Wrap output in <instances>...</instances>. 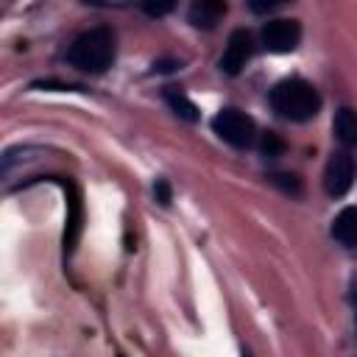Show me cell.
<instances>
[{
	"label": "cell",
	"mask_w": 357,
	"mask_h": 357,
	"mask_svg": "<svg viewBox=\"0 0 357 357\" xmlns=\"http://www.w3.org/2000/svg\"><path fill=\"white\" fill-rule=\"evenodd\" d=\"M212 131H215L226 145H231V148H237V151L251 148V145L257 142V123H254L245 112H240V109H234V106H226V109H220V112L212 117Z\"/></svg>",
	"instance_id": "cell-3"
},
{
	"label": "cell",
	"mask_w": 357,
	"mask_h": 357,
	"mask_svg": "<svg viewBox=\"0 0 357 357\" xmlns=\"http://www.w3.org/2000/svg\"><path fill=\"white\" fill-rule=\"evenodd\" d=\"M271 109L282 120L307 123L321 112V95L304 78H282L271 89Z\"/></svg>",
	"instance_id": "cell-2"
},
{
	"label": "cell",
	"mask_w": 357,
	"mask_h": 357,
	"mask_svg": "<svg viewBox=\"0 0 357 357\" xmlns=\"http://www.w3.org/2000/svg\"><path fill=\"white\" fill-rule=\"evenodd\" d=\"M84 6H98V8H126L134 0H81Z\"/></svg>",
	"instance_id": "cell-15"
},
{
	"label": "cell",
	"mask_w": 357,
	"mask_h": 357,
	"mask_svg": "<svg viewBox=\"0 0 357 357\" xmlns=\"http://www.w3.org/2000/svg\"><path fill=\"white\" fill-rule=\"evenodd\" d=\"M226 14V0H192L187 8V22L201 31H212Z\"/></svg>",
	"instance_id": "cell-7"
},
{
	"label": "cell",
	"mask_w": 357,
	"mask_h": 357,
	"mask_svg": "<svg viewBox=\"0 0 357 357\" xmlns=\"http://www.w3.org/2000/svg\"><path fill=\"white\" fill-rule=\"evenodd\" d=\"M153 198L162 204V206H167L170 204V184H167V178H156V184H153Z\"/></svg>",
	"instance_id": "cell-14"
},
{
	"label": "cell",
	"mask_w": 357,
	"mask_h": 357,
	"mask_svg": "<svg viewBox=\"0 0 357 357\" xmlns=\"http://www.w3.org/2000/svg\"><path fill=\"white\" fill-rule=\"evenodd\" d=\"M162 98H165V103L170 106V112H173L176 117H181V120H187V123H198L201 112H198V106L184 95L181 86H165V89H162Z\"/></svg>",
	"instance_id": "cell-9"
},
{
	"label": "cell",
	"mask_w": 357,
	"mask_h": 357,
	"mask_svg": "<svg viewBox=\"0 0 357 357\" xmlns=\"http://www.w3.org/2000/svg\"><path fill=\"white\" fill-rule=\"evenodd\" d=\"M332 131H335V137H337L340 145L354 148V145H357V112H354L351 106H340V109L335 112Z\"/></svg>",
	"instance_id": "cell-10"
},
{
	"label": "cell",
	"mask_w": 357,
	"mask_h": 357,
	"mask_svg": "<svg viewBox=\"0 0 357 357\" xmlns=\"http://www.w3.org/2000/svg\"><path fill=\"white\" fill-rule=\"evenodd\" d=\"M178 0H142V8L148 17H167L176 8Z\"/></svg>",
	"instance_id": "cell-13"
},
{
	"label": "cell",
	"mask_w": 357,
	"mask_h": 357,
	"mask_svg": "<svg viewBox=\"0 0 357 357\" xmlns=\"http://www.w3.org/2000/svg\"><path fill=\"white\" fill-rule=\"evenodd\" d=\"M251 53H254V36L245 28L231 31L229 33V42H226V47L220 53V61H218L220 73L223 75H240V70L245 67V61L251 59Z\"/></svg>",
	"instance_id": "cell-6"
},
{
	"label": "cell",
	"mask_w": 357,
	"mask_h": 357,
	"mask_svg": "<svg viewBox=\"0 0 357 357\" xmlns=\"http://www.w3.org/2000/svg\"><path fill=\"white\" fill-rule=\"evenodd\" d=\"M268 181L279 187L284 195H301V178L296 173H271Z\"/></svg>",
	"instance_id": "cell-11"
},
{
	"label": "cell",
	"mask_w": 357,
	"mask_h": 357,
	"mask_svg": "<svg viewBox=\"0 0 357 357\" xmlns=\"http://www.w3.org/2000/svg\"><path fill=\"white\" fill-rule=\"evenodd\" d=\"M357 176V162L349 151H335L324 167V190L329 198H343Z\"/></svg>",
	"instance_id": "cell-5"
},
{
	"label": "cell",
	"mask_w": 357,
	"mask_h": 357,
	"mask_svg": "<svg viewBox=\"0 0 357 357\" xmlns=\"http://www.w3.org/2000/svg\"><path fill=\"white\" fill-rule=\"evenodd\" d=\"M349 301H351V312H354V337H357V279L351 282V290H349Z\"/></svg>",
	"instance_id": "cell-17"
},
{
	"label": "cell",
	"mask_w": 357,
	"mask_h": 357,
	"mask_svg": "<svg viewBox=\"0 0 357 357\" xmlns=\"http://www.w3.org/2000/svg\"><path fill=\"white\" fill-rule=\"evenodd\" d=\"M114 56H117V39H114V31L106 25L78 33L64 53L70 67H75L81 73H92V75L106 73L114 64Z\"/></svg>",
	"instance_id": "cell-1"
},
{
	"label": "cell",
	"mask_w": 357,
	"mask_h": 357,
	"mask_svg": "<svg viewBox=\"0 0 357 357\" xmlns=\"http://www.w3.org/2000/svg\"><path fill=\"white\" fill-rule=\"evenodd\" d=\"M181 61H153V73H170V70H176Z\"/></svg>",
	"instance_id": "cell-18"
},
{
	"label": "cell",
	"mask_w": 357,
	"mask_h": 357,
	"mask_svg": "<svg viewBox=\"0 0 357 357\" xmlns=\"http://www.w3.org/2000/svg\"><path fill=\"white\" fill-rule=\"evenodd\" d=\"M279 3H287V0H248L251 11H257V14H265V11H271L273 6H279Z\"/></svg>",
	"instance_id": "cell-16"
},
{
	"label": "cell",
	"mask_w": 357,
	"mask_h": 357,
	"mask_svg": "<svg viewBox=\"0 0 357 357\" xmlns=\"http://www.w3.org/2000/svg\"><path fill=\"white\" fill-rule=\"evenodd\" d=\"M329 234L337 245L343 248H357V206H343L332 226H329Z\"/></svg>",
	"instance_id": "cell-8"
},
{
	"label": "cell",
	"mask_w": 357,
	"mask_h": 357,
	"mask_svg": "<svg viewBox=\"0 0 357 357\" xmlns=\"http://www.w3.org/2000/svg\"><path fill=\"white\" fill-rule=\"evenodd\" d=\"M259 42L268 53H293L301 42V25L298 20H290V17L268 20L259 31Z\"/></svg>",
	"instance_id": "cell-4"
},
{
	"label": "cell",
	"mask_w": 357,
	"mask_h": 357,
	"mask_svg": "<svg viewBox=\"0 0 357 357\" xmlns=\"http://www.w3.org/2000/svg\"><path fill=\"white\" fill-rule=\"evenodd\" d=\"M259 151H262V156L276 159V156L284 153V139H282L279 134H273V131H265L262 139H259Z\"/></svg>",
	"instance_id": "cell-12"
}]
</instances>
